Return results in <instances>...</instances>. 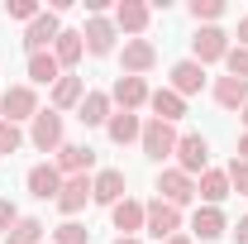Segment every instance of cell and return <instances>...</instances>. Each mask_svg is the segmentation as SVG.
I'll return each mask as SVG.
<instances>
[{
	"label": "cell",
	"instance_id": "obj_1",
	"mask_svg": "<svg viewBox=\"0 0 248 244\" xmlns=\"http://www.w3.org/2000/svg\"><path fill=\"white\" fill-rule=\"evenodd\" d=\"M177 124H162V120H143V134H139V149H143V158H153V163H162V158H172L177 153Z\"/></svg>",
	"mask_w": 248,
	"mask_h": 244
},
{
	"label": "cell",
	"instance_id": "obj_2",
	"mask_svg": "<svg viewBox=\"0 0 248 244\" xmlns=\"http://www.w3.org/2000/svg\"><path fill=\"white\" fill-rule=\"evenodd\" d=\"M43 105H38V91H33L29 82H19V87H5V96H0V120H10V124H24L33 120Z\"/></svg>",
	"mask_w": 248,
	"mask_h": 244
},
{
	"label": "cell",
	"instance_id": "obj_3",
	"mask_svg": "<svg viewBox=\"0 0 248 244\" xmlns=\"http://www.w3.org/2000/svg\"><path fill=\"white\" fill-rule=\"evenodd\" d=\"M143 230H148L157 244L172 240V235H182V211L167 206L162 196H153V201H143Z\"/></svg>",
	"mask_w": 248,
	"mask_h": 244
},
{
	"label": "cell",
	"instance_id": "obj_4",
	"mask_svg": "<svg viewBox=\"0 0 248 244\" xmlns=\"http://www.w3.org/2000/svg\"><path fill=\"white\" fill-rule=\"evenodd\" d=\"M29 144H33L38 153H58L62 144H67V139H62V115L53 110V105H48V110H38V115L29 120Z\"/></svg>",
	"mask_w": 248,
	"mask_h": 244
},
{
	"label": "cell",
	"instance_id": "obj_5",
	"mask_svg": "<svg viewBox=\"0 0 248 244\" xmlns=\"http://www.w3.org/2000/svg\"><path fill=\"white\" fill-rule=\"evenodd\" d=\"M172 158H177V168H182L186 177H201V173L210 168V139H205V134H182Z\"/></svg>",
	"mask_w": 248,
	"mask_h": 244
},
{
	"label": "cell",
	"instance_id": "obj_6",
	"mask_svg": "<svg viewBox=\"0 0 248 244\" xmlns=\"http://www.w3.org/2000/svg\"><path fill=\"white\" fill-rule=\"evenodd\" d=\"M224 53H229V34L219 29V24L196 29V38H191V62L210 67V62H224Z\"/></svg>",
	"mask_w": 248,
	"mask_h": 244
},
{
	"label": "cell",
	"instance_id": "obj_7",
	"mask_svg": "<svg viewBox=\"0 0 248 244\" xmlns=\"http://www.w3.org/2000/svg\"><path fill=\"white\" fill-rule=\"evenodd\" d=\"M157 196L182 211V206L196 201V177H186L182 168H162V173H157Z\"/></svg>",
	"mask_w": 248,
	"mask_h": 244
},
{
	"label": "cell",
	"instance_id": "obj_8",
	"mask_svg": "<svg viewBox=\"0 0 248 244\" xmlns=\"http://www.w3.org/2000/svg\"><path fill=\"white\" fill-rule=\"evenodd\" d=\"M115 38H120V29H115L110 15H91L86 29H81V43H86L91 58H110V53H115Z\"/></svg>",
	"mask_w": 248,
	"mask_h": 244
},
{
	"label": "cell",
	"instance_id": "obj_9",
	"mask_svg": "<svg viewBox=\"0 0 248 244\" xmlns=\"http://www.w3.org/2000/svg\"><path fill=\"white\" fill-rule=\"evenodd\" d=\"M148 82L143 77H115V87H110V105H120V110H129V115H139L143 105H148Z\"/></svg>",
	"mask_w": 248,
	"mask_h": 244
},
{
	"label": "cell",
	"instance_id": "obj_10",
	"mask_svg": "<svg viewBox=\"0 0 248 244\" xmlns=\"http://www.w3.org/2000/svg\"><path fill=\"white\" fill-rule=\"evenodd\" d=\"M62 182L67 177L58 173V163H33L29 173H24V187H29V196H38V201H58Z\"/></svg>",
	"mask_w": 248,
	"mask_h": 244
},
{
	"label": "cell",
	"instance_id": "obj_11",
	"mask_svg": "<svg viewBox=\"0 0 248 244\" xmlns=\"http://www.w3.org/2000/svg\"><path fill=\"white\" fill-rule=\"evenodd\" d=\"M58 34H62V15L43 10L29 29H24V48H29V58H33V53H48V48L58 43Z\"/></svg>",
	"mask_w": 248,
	"mask_h": 244
},
{
	"label": "cell",
	"instance_id": "obj_12",
	"mask_svg": "<svg viewBox=\"0 0 248 244\" xmlns=\"http://www.w3.org/2000/svg\"><path fill=\"white\" fill-rule=\"evenodd\" d=\"M148 19H153V5H143V0H120L115 5V29L129 34V38H143Z\"/></svg>",
	"mask_w": 248,
	"mask_h": 244
},
{
	"label": "cell",
	"instance_id": "obj_13",
	"mask_svg": "<svg viewBox=\"0 0 248 244\" xmlns=\"http://www.w3.org/2000/svg\"><path fill=\"white\" fill-rule=\"evenodd\" d=\"M91 168H95L91 144H62L58 149V173L62 177H91Z\"/></svg>",
	"mask_w": 248,
	"mask_h": 244
},
{
	"label": "cell",
	"instance_id": "obj_14",
	"mask_svg": "<svg viewBox=\"0 0 248 244\" xmlns=\"http://www.w3.org/2000/svg\"><path fill=\"white\" fill-rule=\"evenodd\" d=\"M124 77H143V72H153V62H157V48L148 43V38H124Z\"/></svg>",
	"mask_w": 248,
	"mask_h": 244
},
{
	"label": "cell",
	"instance_id": "obj_15",
	"mask_svg": "<svg viewBox=\"0 0 248 244\" xmlns=\"http://www.w3.org/2000/svg\"><path fill=\"white\" fill-rule=\"evenodd\" d=\"M224 230H229V220H224L219 206H196V215H191V240L215 244V240H224Z\"/></svg>",
	"mask_w": 248,
	"mask_h": 244
},
{
	"label": "cell",
	"instance_id": "obj_16",
	"mask_svg": "<svg viewBox=\"0 0 248 244\" xmlns=\"http://www.w3.org/2000/svg\"><path fill=\"white\" fill-rule=\"evenodd\" d=\"M167 87L182 96V101H186V96H201V91H205V67L191 62V58H182L177 67H172V82H167Z\"/></svg>",
	"mask_w": 248,
	"mask_h": 244
},
{
	"label": "cell",
	"instance_id": "obj_17",
	"mask_svg": "<svg viewBox=\"0 0 248 244\" xmlns=\"http://www.w3.org/2000/svg\"><path fill=\"white\" fill-rule=\"evenodd\" d=\"M81 96H86V82L77 77V72H62L58 82H53V91H48V101H53V110H77L81 105Z\"/></svg>",
	"mask_w": 248,
	"mask_h": 244
},
{
	"label": "cell",
	"instance_id": "obj_18",
	"mask_svg": "<svg viewBox=\"0 0 248 244\" xmlns=\"http://www.w3.org/2000/svg\"><path fill=\"white\" fill-rule=\"evenodd\" d=\"M129 192H124V173L120 168H100L91 177V201H100V206H115V201H124Z\"/></svg>",
	"mask_w": 248,
	"mask_h": 244
},
{
	"label": "cell",
	"instance_id": "obj_19",
	"mask_svg": "<svg viewBox=\"0 0 248 244\" xmlns=\"http://www.w3.org/2000/svg\"><path fill=\"white\" fill-rule=\"evenodd\" d=\"M115 115V105H110V91H86L81 96V105H77V120L86 124V129H100V124H110Z\"/></svg>",
	"mask_w": 248,
	"mask_h": 244
},
{
	"label": "cell",
	"instance_id": "obj_20",
	"mask_svg": "<svg viewBox=\"0 0 248 244\" xmlns=\"http://www.w3.org/2000/svg\"><path fill=\"white\" fill-rule=\"evenodd\" d=\"M86 201H91V177H67L58 192V211L67 220H77V211H86Z\"/></svg>",
	"mask_w": 248,
	"mask_h": 244
},
{
	"label": "cell",
	"instance_id": "obj_21",
	"mask_svg": "<svg viewBox=\"0 0 248 244\" xmlns=\"http://www.w3.org/2000/svg\"><path fill=\"white\" fill-rule=\"evenodd\" d=\"M110 220H115V230H120L124 240H134L139 230H143V201H134V196H124L110 206Z\"/></svg>",
	"mask_w": 248,
	"mask_h": 244
},
{
	"label": "cell",
	"instance_id": "obj_22",
	"mask_svg": "<svg viewBox=\"0 0 248 244\" xmlns=\"http://www.w3.org/2000/svg\"><path fill=\"white\" fill-rule=\"evenodd\" d=\"M229 196V177H224V168H205L201 177H196V201H205V206H219Z\"/></svg>",
	"mask_w": 248,
	"mask_h": 244
},
{
	"label": "cell",
	"instance_id": "obj_23",
	"mask_svg": "<svg viewBox=\"0 0 248 244\" xmlns=\"http://www.w3.org/2000/svg\"><path fill=\"white\" fill-rule=\"evenodd\" d=\"M53 58H58L62 72H72L77 62L86 58V43H81V29H62L58 34V43H53Z\"/></svg>",
	"mask_w": 248,
	"mask_h": 244
},
{
	"label": "cell",
	"instance_id": "obj_24",
	"mask_svg": "<svg viewBox=\"0 0 248 244\" xmlns=\"http://www.w3.org/2000/svg\"><path fill=\"white\" fill-rule=\"evenodd\" d=\"M148 110H153V120H162V124H177L186 115V101L177 91H172V87H162V91H153L148 96Z\"/></svg>",
	"mask_w": 248,
	"mask_h": 244
},
{
	"label": "cell",
	"instance_id": "obj_25",
	"mask_svg": "<svg viewBox=\"0 0 248 244\" xmlns=\"http://www.w3.org/2000/svg\"><path fill=\"white\" fill-rule=\"evenodd\" d=\"M105 134H110V144H139V134H143V120L139 115H129V110H115L110 124H105Z\"/></svg>",
	"mask_w": 248,
	"mask_h": 244
},
{
	"label": "cell",
	"instance_id": "obj_26",
	"mask_svg": "<svg viewBox=\"0 0 248 244\" xmlns=\"http://www.w3.org/2000/svg\"><path fill=\"white\" fill-rule=\"evenodd\" d=\"M215 101L224 105V110H244V105H248V82H239V77H219V82H215Z\"/></svg>",
	"mask_w": 248,
	"mask_h": 244
},
{
	"label": "cell",
	"instance_id": "obj_27",
	"mask_svg": "<svg viewBox=\"0 0 248 244\" xmlns=\"http://www.w3.org/2000/svg\"><path fill=\"white\" fill-rule=\"evenodd\" d=\"M58 77H62V67H58V58H53V48L29 58V82H33V87H53Z\"/></svg>",
	"mask_w": 248,
	"mask_h": 244
},
{
	"label": "cell",
	"instance_id": "obj_28",
	"mask_svg": "<svg viewBox=\"0 0 248 244\" xmlns=\"http://www.w3.org/2000/svg\"><path fill=\"white\" fill-rule=\"evenodd\" d=\"M5 244H43V220L38 215H19L15 230L5 235Z\"/></svg>",
	"mask_w": 248,
	"mask_h": 244
},
{
	"label": "cell",
	"instance_id": "obj_29",
	"mask_svg": "<svg viewBox=\"0 0 248 244\" xmlns=\"http://www.w3.org/2000/svg\"><path fill=\"white\" fill-rule=\"evenodd\" d=\"M186 10H191V19H196V29H205V24H215L219 15H224V0H191Z\"/></svg>",
	"mask_w": 248,
	"mask_h": 244
},
{
	"label": "cell",
	"instance_id": "obj_30",
	"mask_svg": "<svg viewBox=\"0 0 248 244\" xmlns=\"http://www.w3.org/2000/svg\"><path fill=\"white\" fill-rule=\"evenodd\" d=\"M53 244H91V230L81 220H62L58 230H53Z\"/></svg>",
	"mask_w": 248,
	"mask_h": 244
},
{
	"label": "cell",
	"instance_id": "obj_31",
	"mask_svg": "<svg viewBox=\"0 0 248 244\" xmlns=\"http://www.w3.org/2000/svg\"><path fill=\"white\" fill-rule=\"evenodd\" d=\"M224 72H229V77H239V82H248V48L229 43V53H224Z\"/></svg>",
	"mask_w": 248,
	"mask_h": 244
},
{
	"label": "cell",
	"instance_id": "obj_32",
	"mask_svg": "<svg viewBox=\"0 0 248 244\" xmlns=\"http://www.w3.org/2000/svg\"><path fill=\"white\" fill-rule=\"evenodd\" d=\"M19 144H24V129L10 120H0V158H10V153H19Z\"/></svg>",
	"mask_w": 248,
	"mask_h": 244
},
{
	"label": "cell",
	"instance_id": "obj_33",
	"mask_svg": "<svg viewBox=\"0 0 248 244\" xmlns=\"http://www.w3.org/2000/svg\"><path fill=\"white\" fill-rule=\"evenodd\" d=\"M224 177H229V192L248 196V163H244V158H234V163L224 168Z\"/></svg>",
	"mask_w": 248,
	"mask_h": 244
},
{
	"label": "cell",
	"instance_id": "obj_34",
	"mask_svg": "<svg viewBox=\"0 0 248 244\" xmlns=\"http://www.w3.org/2000/svg\"><path fill=\"white\" fill-rule=\"evenodd\" d=\"M5 10H10V19H24V24H33V19L43 15V10H38V0H10Z\"/></svg>",
	"mask_w": 248,
	"mask_h": 244
},
{
	"label": "cell",
	"instance_id": "obj_35",
	"mask_svg": "<svg viewBox=\"0 0 248 244\" xmlns=\"http://www.w3.org/2000/svg\"><path fill=\"white\" fill-rule=\"evenodd\" d=\"M15 220H19L15 201H10V196H0V235H10V230H15Z\"/></svg>",
	"mask_w": 248,
	"mask_h": 244
},
{
	"label": "cell",
	"instance_id": "obj_36",
	"mask_svg": "<svg viewBox=\"0 0 248 244\" xmlns=\"http://www.w3.org/2000/svg\"><path fill=\"white\" fill-rule=\"evenodd\" d=\"M234 244H248V215L239 220V225H234Z\"/></svg>",
	"mask_w": 248,
	"mask_h": 244
},
{
	"label": "cell",
	"instance_id": "obj_37",
	"mask_svg": "<svg viewBox=\"0 0 248 244\" xmlns=\"http://www.w3.org/2000/svg\"><path fill=\"white\" fill-rule=\"evenodd\" d=\"M239 48H248V15L239 19Z\"/></svg>",
	"mask_w": 248,
	"mask_h": 244
},
{
	"label": "cell",
	"instance_id": "obj_38",
	"mask_svg": "<svg viewBox=\"0 0 248 244\" xmlns=\"http://www.w3.org/2000/svg\"><path fill=\"white\" fill-rule=\"evenodd\" d=\"M234 158H244V163H248V134L239 139V153H234Z\"/></svg>",
	"mask_w": 248,
	"mask_h": 244
},
{
	"label": "cell",
	"instance_id": "obj_39",
	"mask_svg": "<svg viewBox=\"0 0 248 244\" xmlns=\"http://www.w3.org/2000/svg\"><path fill=\"white\" fill-rule=\"evenodd\" d=\"M162 244H196L191 235H172V240H162Z\"/></svg>",
	"mask_w": 248,
	"mask_h": 244
},
{
	"label": "cell",
	"instance_id": "obj_40",
	"mask_svg": "<svg viewBox=\"0 0 248 244\" xmlns=\"http://www.w3.org/2000/svg\"><path fill=\"white\" fill-rule=\"evenodd\" d=\"M239 120H244V134H248V105H244V110H239Z\"/></svg>",
	"mask_w": 248,
	"mask_h": 244
},
{
	"label": "cell",
	"instance_id": "obj_41",
	"mask_svg": "<svg viewBox=\"0 0 248 244\" xmlns=\"http://www.w3.org/2000/svg\"><path fill=\"white\" fill-rule=\"evenodd\" d=\"M115 244H143V240H139V235H134V240H124V235H120V240H115Z\"/></svg>",
	"mask_w": 248,
	"mask_h": 244
}]
</instances>
